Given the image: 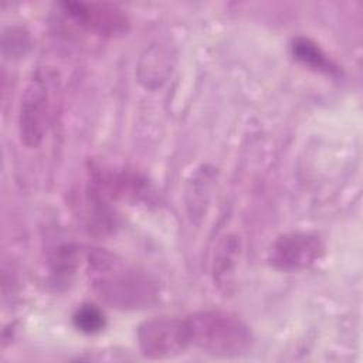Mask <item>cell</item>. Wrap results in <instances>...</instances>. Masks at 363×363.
Masks as SVG:
<instances>
[{
	"label": "cell",
	"mask_w": 363,
	"mask_h": 363,
	"mask_svg": "<svg viewBox=\"0 0 363 363\" xmlns=\"http://www.w3.org/2000/svg\"><path fill=\"white\" fill-rule=\"evenodd\" d=\"M86 275L98 296L121 309L146 308L159 296L157 282L150 274L104 248L88 251Z\"/></svg>",
	"instance_id": "1"
},
{
	"label": "cell",
	"mask_w": 363,
	"mask_h": 363,
	"mask_svg": "<svg viewBox=\"0 0 363 363\" xmlns=\"http://www.w3.org/2000/svg\"><path fill=\"white\" fill-rule=\"evenodd\" d=\"M72 322L79 332L86 335L99 333L106 325V319L102 311L91 303L78 306L72 315Z\"/></svg>",
	"instance_id": "9"
},
{
	"label": "cell",
	"mask_w": 363,
	"mask_h": 363,
	"mask_svg": "<svg viewBox=\"0 0 363 363\" xmlns=\"http://www.w3.org/2000/svg\"><path fill=\"white\" fill-rule=\"evenodd\" d=\"M240 254V240L237 235H225L214 254L213 278L220 289L224 292L233 285L235 267Z\"/></svg>",
	"instance_id": "7"
},
{
	"label": "cell",
	"mask_w": 363,
	"mask_h": 363,
	"mask_svg": "<svg viewBox=\"0 0 363 363\" xmlns=\"http://www.w3.org/2000/svg\"><path fill=\"white\" fill-rule=\"evenodd\" d=\"M138 345L140 353L152 360L183 353L190 346L184 318L157 316L145 320L138 328Z\"/></svg>",
	"instance_id": "3"
},
{
	"label": "cell",
	"mask_w": 363,
	"mask_h": 363,
	"mask_svg": "<svg viewBox=\"0 0 363 363\" xmlns=\"http://www.w3.org/2000/svg\"><path fill=\"white\" fill-rule=\"evenodd\" d=\"M190 346L218 357H235L247 353L252 346L250 326L237 315L207 309L184 318Z\"/></svg>",
	"instance_id": "2"
},
{
	"label": "cell",
	"mask_w": 363,
	"mask_h": 363,
	"mask_svg": "<svg viewBox=\"0 0 363 363\" xmlns=\"http://www.w3.org/2000/svg\"><path fill=\"white\" fill-rule=\"evenodd\" d=\"M50 92L45 77L37 72L27 81L18 105V135L27 147H37L47 132Z\"/></svg>",
	"instance_id": "4"
},
{
	"label": "cell",
	"mask_w": 363,
	"mask_h": 363,
	"mask_svg": "<svg viewBox=\"0 0 363 363\" xmlns=\"http://www.w3.org/2000/svg\"><path fill=\"white\" fill-rule=\"evenodd\" d=\"M146 62L145 65H140V71H145V75L140 77L142 79H146L149 84L150 81H159V79H164L166 74L169 71V58L167 55L160 51L157 47L150 48L149 51H146Z\"/></svg>",
	"instance_id": "10"
},
{
	"label": "cell",
	"mask_w": 363,
	"mask_h": 363,
	"mask_svg": "<svg viewBox=\"0 0 363 363\" xmlns=\"http://www.w3.org/2000/svg\"><path fill=\"white\" fill-rule=\"evenodd\" d=\"M62 13L82 28L102 35L121 37L128 33L130 20L116 4L105 1H62Z\"/></svg>",
	"instance_id": "5"
},
{
	"label": "cell",
	"mask_w": 363,
	"mask_h": 363,
	"mask_svg": "<svg viewBox=\"0 0 363 363\" xmlns=\"http://www.w3.org/2000/svg\"><path fill=\"white\" fill-rule=\"evenodd\" d=\"M323 252V242L316 234L294 231L278 237L272 242L268 261L279 271H302L315 265Z\"/></svg>",
	"instance_id": "6"
},
{
	"label": "cell",
	"mask_w": 363,
	"mask_h": 363,
	"mask_svg": "<svg viewBox=\"0 0 363 363\" xmlns=\"http://www.w3.org/2000/svg\"><path fill=\"white\" fill-rule=\"evenodd\" d=\"M292 52L295 58L302 62L303 65L326 72V74H335L337 72V67L335 62L328 57V54L312 40L305 37H298L292 43Z\"/></svg>",
	"instance_id": "8"
}]
</instances>
